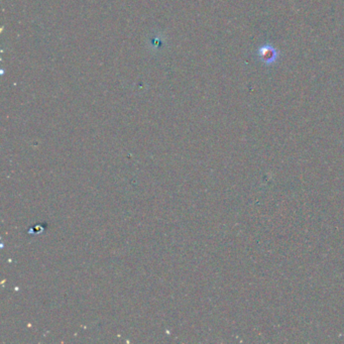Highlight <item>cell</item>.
Segmentation results:
<instances>
[{
	"label": "cell",
	"instance_id": "6da1fadb",
	"mask_svg": "<svg viewBox=\"0 0 344 344\" xmlns=\"http://www.w3.org/2000/svg\"><path fill=\"white\" fill-rule=\"evenodd\" d=\"M259 60L265 65H271L278 60V51L270 45H264L258 49Z\"/></svg>",
	"mask_w": 344,
	"mask_h": 344
}]
</instances>
